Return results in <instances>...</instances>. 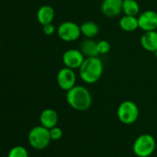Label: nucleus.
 <instances>
[{"instance_id": "20", "label": "nucleus", "mask_w": 157, "mask_h": 157, "mask_svg": "<svg viewBox=\"0 0 157 157\" xmlns=\"http://www.w3.org/2000/svg\"><path fill=\"white\" fill-rule=\"evenodd\" d=\"M49 133H50V137L52 140H59L63 136V130L56 126L50 128Z\"/></svg>"}, {"instance_id": "8", "label": "nucleus", "mask_w": 157, "mask_h": 157, "mask_svg": "<svg viewBox=\"0 0 157 157\" xmlns=\"http://www.w3.org/2000/svg\"><path fill=\"white\" fill-rule=\"evenodd\" d=\"M85 59L84 55L80 49H68L64 52L62 61L65 67L72 69H78Z\"/></svg>"}, {"instance_id": "23", "label": "nucleus", "mask_w": 157, "mask_h": 157, "mask_svg": "<svg viewBox=\"0 0 157 157\" xmlns=\"http://www.w3.org/2000/svg\"><path fill=\"white\" fill-rule=\"evenodd\" d=\"M156 31H157V30H156Z\"/></svg>"}, {"instance_id": "12", "label": "nucleus", "mask_w": 157, "mask_h": 157, "mask_svg": "<svg viewBox=\"0 0 157 157\" xmlns=\"http://www.w3.org/2000/svg\"><path fill=\"white\" fill-rule=\"evenodd\" d=\"M58 122V115L56 111L51 108L44 109L40 115V123L44 128L50 129L56 126Z\"/></svg>"}, {"instance_id": "19", "label": "nucleus", "mask_w": 157, "mask_h": 157, "mask_svg": "<svg viewBox=\"0 0 157 157\" xmlns=\"http://www.w3.org/2000/svg\"><path fill=\"white\" fill-rule=\"evenodd\" d=\"M97 49H98L99 55H105L110 51L111 45L107 41L101 40V41L97 42Z\"/></svg>"}, {"instance_id": "21", "label": "nucleus", "mask_w": 157, "mask_h": 157, "mask_svg": "<svg viewBox=\"0 0 157 157\" xmlns=\"http://www.w3.org/2000/svg\"><path fill=\"white\" fill-rule=\"evenodd\" d=\"M43 32L45 35H52L56 33V27L53 23H48L43 26Z\"/></svg>"}, {"instance_id": "3", "label": "nucleus", "mask_w": 157, "mask_h": 157, "mask_svg": "<svg viewBox=\"0 0 157 157\" xmlns=\"http://www.w3.org/2000/svg\"><path fill=\"white\" fill-rule=\"evenodd\" d=\"M156 148V140L150 134H141L134 140L133 152L138 157L151 156Z\"/></svg>"}, {"instance_id": "22", "label": "nucleus", "mask_w": 157, "mask_h": 157, "mask_svg": "<svg viewBox=\"0 0 157 157\" xmlns=\"http://www.w3.org/2000/svg\"><path fill=\"white\" fill-rule=\"evenodd\" d=\"M153 54H154V56H156V57H157V51H156V52H154V53H153Z\"/></svg>"}, {"instance_id": "6", "label": "nucleus", "mask_w": 157, "mask_h": 157, "mask_svg": "<svg viewBox=\"0 0 157 157\" xmlns=\"http://www.w3.org/2000/svg\"><path fill=\"white\" fill-rule=\"evenodd\" d=\"M58 37L64 42H74L82 35L81 26L73 21H64L56 29Z\"/></svg>"}, {"instance_id": "18", "label": "nucleus", "mask_w": 157, "mask_h": 157, "mask_svg": "<svg viewBox=\"0 0 157 157\" xmlns=\"http://www.w3.org/2000/svg\"><path fill=\"white\" fill-rule=\"evenodd\" d=\"M8 157H29V153L25 147L18 145L10 149L8 153Z\"/></svg>"}, {"instance_id": "15", "label": "nucleus", "mask_w": 157, "mask_h": 157, "mask_svg": "<svg viewBox=\"0 0 157 157\" xmlns=\"http://www.w3.org/2000/svg\"><path fill=\"white\" fill-rule=\"evenodd\" d=\"M119 27L122 31L127 33H132L135 32L137 29H139V21L138 17L136 16H123L119 21Z\"/></svg>"}, {"instance_id": "10", "label": "nucleus", "mask_w": 157, "mask_h": 157, "mask_svg": "<svg viewBox=\"0 0 157 157\" xmlns=\"http://www.w3.org/2000/svg\"><path fill=\"white\" fill-rule=\"evenodd\" d=\"M123 0H103L101 4L102 13L107 18H114L122 12Z\"/></svg>"}, {"instance_id": "11", "label": "nucleus", "mask_w": 157, "mask_h": 157, "mask_svg": "<svg viewBox=\"0 0 157 157\" xmlns=\"http://www.w3.org/2000/svg\"><path fill=\"white\" fill-rule=\"evenodd\" d=\"M140 44L148 52L154 53L157 51V31L143 32L140 36Z\"/></svg>"}, {"instance_id": "4", "label": "nucleus", "mask_w": 157, "mask_h": 157, "mask_svg": "<svg viewBox=\"0 0 157 157\" xmlns=\"http://www.w3.org/2000/svg\"><path fill=\"white\" fill-rule=\"evenodd\" d=\"M30 145L36 150H44L50 144L51 137L49 129L44 126H36L33 128L28 134Z\"/></svg>"}, {"instance_id": "9", "label": "nucleus", "mask_w": 157, "mask_h": 157, "mask_svg": "<svg viewBox=\"0 0 157 157\" xmlns=\"http://www.w3.org/2000/svg\"><path fill=\"white\" fill-rule=\"evenodd\" d=\"M139 29L143 32L157 30V12L154 10H145L138 17Z\"/></svg>"}, {"instance_id": "14", "label": "nucleus", "mask_w": 157, "mask_h": 157, "mask_svg": "<svg viewBox=\"0 0 157 157\" xmlns=\"http://www.w3.org/2000/svg\"><path fill=\"white\" fill-rule=\"evenodd\" d=\"M80 50L85 57H95L99 56L97 49V43L92 38H87L82 42Z\"/></svg>"}, {"instance_id": "7", "label": "nucleus", "mask_w": 157, "mask_h": 157, "mask_svg": "<svg viewBox=\"0 0 157 157\" xmlns=\"http://www.w3.org/2000/svg\"><path fill=\"white\" fill-rule=\"evenodd\" d=\"M75 69L69 68L67 67H62L56 75V82L60 89L67 92L76 85L77 75L74 71Z\"/></svg>"}, {"instance_id": "13", "label": "nucleus", "mask_w": 157, "mask_h": 157, "mask_svg": "<svg viewBox=\"0 0 157 157\" xmlns=\"http://www.w3.org/2000/svg\"><path fill=\"white\" fill-rule=\"evenodd\" d=\"M55 19V10L49 5L42 6L37 11V21L41 25L52 23Z\"/></svg>"}, {"instance_id": "2", "label": "nucleus", "mask_w": 157, "mask_h": 157, "mask_svg": "<svg viewBox=\"0 0 157 157\" xmlns=\"http://www.w3.org/2000/svg\"><path fill=\"white\" fill-rule=\"evenodd\" d=\"M104 72V64L98 57H85L83 63L78 68L81 78L88 84L97 82Z\"/></svg>"}, {"instance_id": "16", "label": "nucleus", "mask_w": 157, "mask_h": 157, "mask_svg": "<svg viewBox=\"0 0 157 157\" xmlns=\"http://www.w3.org/2000/svg\"><path fill=\"white\" fill-rule=\"evenodd\" d=\"M81 32L86 38H94L99 33V26L94 21H85L81 25Z\"/></svg>"}, {"instance_id": "5", "label": "nucleus", "mask_w": 157, "mask_h": 157, "mask_svg": "<svg viewBox=\"0 0 157 157\" xmlns=\"http://www.w3.org/2000/svg\"><path fill=\"white\" fill-rule=\"evenodd\" d=\"M117 116L121 123L131 125L135 123L139 117V107L132 101H124L118 105Z\"/></svg>"}, {"instance_id": "1", "label": "nucleus", "mask_w": 157, "mask_h": 157, "mask_svg": "<svg viewBox=\"0 0 157 157\" xmlns=\"http://www.w3.org/2000/svg\"><path fill=\"white\" fill-rule=\"evenodd\" d=\"M67 104L77 111H86L92 106L93 99L89 90L82 85H75L67 92Z\"/></svg>"}, {"instance_id": "17", "label": "nucleus", "mask_w": 157, "mask_h": 157, "mask_svg": "<svg viewBox=\"0 0 157 157\" xmlns=\"http://www.w3.org/2000/svg\"><path fill=\"white\" fill-rule=\"evenodd\" d=\"M122 11L128 16H137L140 13V6L136 0H123Z\"/></svg>"}, {"instance_id": "24", "label": "nucleus", "mask_w": 157, "mask_h": 157, "mask_svg": "<svg viewBox=\"0 0 157 157\" xmlns=\"http://www.w3.org/2000/svg\"><path fill=\"white\" fill-rule=\"evenodd\" d=\"M156 157H157V156H156Z\"/></svg>"}]
</instances>
